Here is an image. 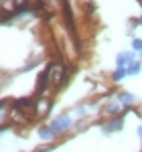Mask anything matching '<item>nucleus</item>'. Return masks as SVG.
<instances>
[{"label": "nucleus", "instance_id": "f257e3e1", "mask_svg": "<svg viewBox=\"0 0 142 152\" xmlns=\"http://www.w3.org/2000/svg\"><path fill=\"white\" fill-rule=\"evenodd\" d=\"M51 128L55 134H61V132H67L71 128V118L65 116V114H61V116H55L53 118V122H51Z\"/></svg>", "mask_w": 142, "mask_h": 152}, {"label": "nucleus", "instance_id": "f8f14e48", "mask_svg": "<svg viewBox=\"0 0 142 152\" xmlns=\"http://www.w3.org/2000/svg\"><path fill=\"white\" fill-rule=\"evenodd\" d=\"M136 132H138V136H140V138H142V126H140V128H138V130H136Z\"/></svg>", "mask_w": 142, "mask_h": 152}, {"label": "nucleus", "instance_id": "6e6552de", "mask_svg": "<svg viewBox=\"0 0 142 152\" xmlns=\"http://www.w3.org/2000/svg\"><path fill=\"white\" fill-rule=\"evenodd\" d=\"M140 73V63H132L128 67V75H138Z\"/></svg>", "mask_w": 142, "mask_h": 152}, {"label": "nucleus", "instance_id": "20e7f679", "mask_svg": "<svg viewBox=\"0 0 142 152\" xmlns=\"http://www.w3.org/2000/svg\"><path fill=\"white\" fill-rule=\"evenodd\" d=\"M53 136H55V132L51 126H43V128H39V138L41 140H53Z\"/></svg>", "mask_w": 142, "mask_h": 152}, {"label": "nucleus", "instance_id": "0eeeda50", "mask_svg": "<svg viewBox=\"0 0 142 152\" xmlns=\"http://www.w3.org/2000/svg\"><path fill=\"white\" fill-rule=\"evenodd\" d=\"M118 99H120V104H132L136 97L132 94H126V91H122V94H118Z\"/></svg>", "mask_w": 142, "mask_h": 152}, {"label": "nucleus", "instance_id": "f03ea898", "mask_svg": "<svg viewBox=\"0 0 142 152\" xmlns=\"http://www.w3.org/2000/svg\"><path fill=\"white\" fill-rule=\"evenodd\" d=\"M116 63H118V67H130L132 63H136L134 61V51H122V53H118Z\"/></svg>", "mask_w": 142, "mask_h": 152}, {"label": "nucleus", "instance_id": "2eb2a0df", "mask_svg": "<svg viewBox=\"0 0 142 152\" xmlns=\"http://www.w3.org/2000/svg\"><path fill=\"white\" fill-rule=\"evenodd\" d=\"M140 59H142V55H140Z\"/></svg>", "mask_w": 142, "mask_h": 152}, {"label": "nucleus", "instance_id": "7ed1b4c3", "mask_svg": "<svg viewBox=\"0 0 142 152\" xmlns=\"http://www.w3.org/2000/svg\"><path fill=\"white\" fill-rule=\"evenodd\" d=\"M120 128H122V120H120V118H116V120L108 122L106 126H104V132H106V134H112V132H118Z\"/></svg>", "mask_w": 142, "mask_h": 152}, {"label": "nucleus", "instance_id": "9b49d317", "mask_svg": "<svg viewBox=\"0 0 142 152\" xmlns=\"http://www.w3.org/2000/svg\"><path fill=\"white\" fill-rule=\"evenodd\" d=\"M83 112H85V107H83V105H79V107H75V114H83Z\"/></svg>", "mask_w": 142, "mask_h": 152}, {"label": "nucleus", "instance_id": "4468645a", "mask_svg": "<svg viewBox=\"0 0 142 152\" xmlns=\"http://www.w3.org/2000/svg\"><path fill=\"white\" fill-rule=\"evenodd\" d=\"M20 2H23V0H16V4H20Z\"/></svg>", "mask_w": 142, "mask_h": 152}, {"label": "nucleus", "instance_id": "39448f33", "mask_svg": "<svg viewBox=\"0 0 142 152\" xmlns=\"http://www.w3.org/2000/svg\"><path fill=\"white\" fill-rule=\"evenodd\" d=\"M120 110H122V104H120V102H110V104L104 107L106 114H118Z\"/></svg>", "mask_w": 142, "mask_h": 152}, {"label": "nucleus", "instance_id": "423d86ee", "mask_svg": "<svg viewBox=\"0 0 142 152\" xmlns=\"http://www.w3.org/2000/svg\"><path fill=\"white\" fill-rule=\"evenodd\" d=\"M126 75H128V67H118V69L112 73V79H114V81H120V79H124Z\"/></svg>", "mask_w": 142, "mask_h": 152}, {"label": "nucleus", "instance_id": "ddd939ff", "mask_svg": "<svg viewBox=\"0 0 142 152\" xmlns=\"http://www.w3.org/2000/svg\"><path fill=\"white\" fill-rule=\"evenodd\" d=\"M138 26H142V16H140V18H138Z\"/></svg>", "mask_w": 142, "mask_h": 152}, {"label": "nucleus", "instance_id": "1a4fd4ad", "mask_svg": "<svg viewBox=\"0 0 142 152\" xmlns=\"http://www.w3.org/2000/svg\"><path fill=\"white\" fill-rule=\"evenodd\" d=\"M47 110H49L47 102H39V104H37V112H39V114H43V112H47Z\"/></svg>", "mask_w": 142, "mask_h": 152}, {"label": "nucleus", "instance_id": "9d476101", "mask_svg": "<svg viewBox=\"0 0 142 152\" xmlns=\"http://www.w3.org/2000/svg\"><path fill=\"white\" fill-rule=\"evenodd\" d=\"M132 49L142 53V39H134V41H132Z\"/></svg>", "mask_w": 142, "mask_h": 152}]
</instances>
